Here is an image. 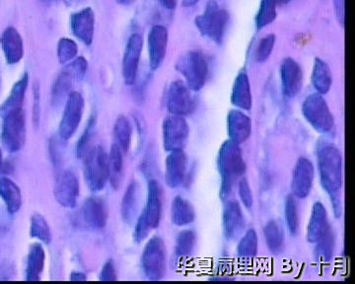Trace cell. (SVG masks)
I'll return each mask as SVG.
<instances>
[{
	"label": "cell",
	"mask_w": 355,
	"mask_h": 284,
	"mask_svg": "<svg viewBox=\"0 0 355 284\" xmlns=\"http://www.w3.org/2000/svg\"><path fill=\"white\" fill-rule=\"evenodd\" d=\"M318 169L322 187L333 199L336 214L340 213L338 193L343 184V159L340 151L328 142L320 143L317 149Z\"/></svg>",
	"instance_id": "cell-1"
},
{
	"label": "cell",
	"mask_w": 355,
	"mask_h": 284,
	"mask_svg": "<svg viewBox=\"0 0 355 284\" xmlns=\"http://www.w3.org/2000/svg\"><path fill=\"white\" fill-rule=\"evenodd\" d=\"M217 166L222 180L221 195L225 197L230 194L233 186L246 169L241 149L237 143L228 141L221 146L217 157Z\"/></svg>",
	"instance_id": "cell-2"
},
{
	"label": "cell",
	"mask_w": 355,
	"mask_h": 284,
	"mask_svg": "<svg viewBox=\"0 0 355 284\" xmlns=\"http://www.w3.org/2000/svg\"><path fill=\"white\" fill-rule=\"evenodd\" d=\"M161 216H162V192L157 181H150L148 184V190H147L146 206L140 214L133 232V239L137 243H141L148 237L151 231L159 227Z\"/></svg>",
	"instance_id": "cell-3"
},
{
	"label": "cell",
	"mask_w": 355,
	"mask_h": 284,
	"mask_svg": "<svg viewBox=\"0 0 355 284\" xmlns=\"http://www.w3.org/2000/svg\"><path fill=\"white\" fill-rule=\"evenodd\" d=\"M109 155L101 146L89 149L84 157V179L91 192H101L109 181Z\"/></svg>",
	"instance_id": "cell-4"
},
{
	"label": "cell",
	"mask_w": 355,
	"mask_h": 284,
	"mask_svg": "<svg viewBox=\"0 0 355 284\" xmlns=\"http://www.w3.org/2000/svg\"><path fill=\"white\" fill-rule=\"evenodd\" d=\"M228 21L227 11L214 0H210L205 12L196 18L195 23L200 34L214 43L221 44L227 29Z\"/></svg>",
	"instance_id": "cell-5"
},
{
	"label": "cell",
	"mask_w": 355,
	"mask_h": 284,
	"mask_svg": "<svg viewBox=\"0 0 355 284\" xmlns=\"http://www.w3.org/2000/svg\"><path fill=\"white\" fill-rule=\"evenodd\" d=\"M176 69L184 76L186 85L191 90H200L207 83L209 65L202 53H184L178 60Z\"/></svg>",
	"instance_id": "cell-6"
},
{
	"label": "cell",
	"mask_w": 355,
	"mask_h": 284,
	"mask_svg": "<svg viewBox=\"0 0 355 284\" xmlns=\"http://www.w3.org/2000/svg\"><path fill=\"white\" fill-rule=\"evenodd\" d=\"M302 114L308 123L320 134H331L335 127V120L321 94H311L302 105Z\"/></svg>",
	"instance_id": "cell-7"
},
{
	"label": "cell",
	"mask_w": 355,
	"mask_h": 284,
	"mask_svg": "<svg viewBox=\"0 0 355 284\" xmlns=\"http://www.w3.org/2000/svg\"><path fill=\"white\" fill-rule=\"evenodd\" d=\"M2 122L1 142L2 145L8 152L15 153L22 149L26 142L25 112L22 109L11 112L4 116Z\"/></svg>",
	"instance_id": "cell-8"
},
{
	"label": "cell",
	"mask_w": 355,
	"mask_h": 284,
	"mask_svg": "<svg viewBox=\"0 0 355 284\" xmlns=\"http://www.w3.org/2000/svg\"><path fill=\"white\" fill-rule=\"evenodd\" d=\"M141 264L149 281H160L165 276L167 255L164 241L160 237H153L147 242L142 254Z\"/></svg>",
	"instance_id": "cell-9"
},
{
	"label": "cell",
	"mask_w": 355,
	"mask_h": 284,
	"mask_svg": "<svg viewBox=\"0 0 355 284\" xmlns=\"http://www.w3.org/2000/svg\"><path fill=\"white\" fill-rule=\"evenodd\" d=\"M85 101L79 92H71L65 102L64 111L60 123L58 132L64 141H69L76 134L83 118Z\"/></svg>",
	"instance_id": "cell-10"
},
{
	"label": "cell",
	"mask_w": 355,
	"mask_h": 284,
	"mask_svg": "<svg viewBox=\"0 0 355 284\" xmlns=\"http://www.w3.org/2000/svg\"><path fill=\"white\" fill-rule=\"evenodd\" d=\"M189 134L190 129L183 116H167L162 125L163 145L165 150L168 152L183 150L188 141Z\"/></svg>",
	"instance_id": "cell-11"
},
{
	"label": "cell",
	"mask_w": 355,
	"mask_h": 284,
	"mask_svg": "<svg viewBox=\"0 0 355 284\" xmlns=\"http://www.w3.org/2000/svg\"><path fill=\"white\" fill-rule=\"evenodd\" d=\"M167 109L171 115L188 116L196 109L195 100L190 88L183 81H175L170 85L167 94Z\"/></svg>",
	"instance_id": "cell-12"
},
{
	"label": "cell",
	"mask_w": 355,
	"mask_h": 284,
	"mask_svg": "<svg viewBox=\"0 0 355 284\" xmlns=\"http://www.w3.org/2000/svg\"><path fill=\"white\" fill-rule=\"evenodd\" d=\"M144 48V39L139 34H133L128 39L123 58V76L127 85H132L137 79L140 57Z\"/></svg>",
	"instance_id": "cell-13"
},
{
	"label": "cell",
	"mask_w": 355,
	"mask_h": 284,
	"mask_svg": "<svg viewBox=\"0 0 355 284\" xmlns=\"http://www.w3.org/2000/svg\"><path fill=\"white\" fill-rule=\"evenodd\" d=\"M314 165L307 158H299L292 174L291 188L293 195L305 199L310 195L314 181Z\"/></svg>",
	"instance_id": "cell-14"
},
{
	"label": "cell",
	"mask_w": 355,
	"mask_h": 284,
	"mask_svg": "<svg viewBox=\"0 0 355 284\" xmlns=\"http://www.w3.org/2000/svg\"><path fill=\"white\" fill-rule=\"evenodd\" d=\"M80 194L78 179L72 172H64L58 179L55 187V197L60 206L64 208H73Z\"/></svg>",
	"instance_id": "cell-15"
},
{
	"label": "cell",
	"mask_w": 355,
	"mask_h": 284,
	"mask_svg": "<svg viewBox=\"0 0 355 284\" xmlns=\"http://www.w3.org/2000/svg\"><path fill=\"white\" fill-rule=\"evenodd\" d=\"M280 81L282 91L286 97L297 96L298 93L302 89V69L293 58H286L280 65Z\"/></svg>",
	"instance_id": "cell-16"
},
{
	"label": "cell",
	"mask_w": 355,
	"mask_h": 284,
	"mask_svg": "<svg viewBox=\"0 0 355 284\" xmlns=\"http://www.w3.org/2000/svg\"><path fill=\"white\" fill-rule=\"evenodd\" d=\"M70 28L74 36L86 46H90L94 38L95 14L92 8L86 7L70 17Z\"/></svg>",
	"instance_id": "cell-17"
},
{
	"label": "cell",
	"mask_w": 355,
	"mask_h": 284,
	"mask_svg": "<svg viewBox=\"0 0 355 284\" xmlns=\"http://www.w3.org/2000/svg\"><path fill=\"white\" fill-rule=\"evenodd\" d=\"M188 157L183 150L171 151L166 159L165 181L170 188L180 187L186 178Z\"/></svg>",
	"instance_id": "cell-18"
},
{
	"label": "cell",
	"mask_w": 355,
	"mask_h": 284,
	"mask_svg": "<svg viewBox=\"0 0 355 284\" xmlns=\"http://www.w3.org/2000/svg\"><path fill=\"white\" fill-rule=\"evenodd\" d=\"M168 39H169V35L164 26L156 25L151 28L148 34V53L150 66L153 69H159L164 62Z\"/></svg>",
	"instance_id": "cell-19"
},
{
	"label": "cell",
	"mask_w": 355,
	"mask_h": 284,
	"mask_svg": "<svg viewBox=\"0 0 355 284\" xmlns=\"http://www.w3.org/2000/svg\"><path fill=\"white\" fill-rule=\"evenodd\" d=\"M83 220L93 229H102L108 221V206L104 199L91 197L84 202L83 206Z\"/></svg>",
	"instance_id": "cell-20"
},
{
	"label": "cell",
	"mask_w": 355,
	"mask_h": 284,
	"mask_svg": "<svg viewBox=\"0 0 355 284\" xmlns=\"http://www.w3.org/2000/svg\"><path fill=\"white\" fill-rule=\"evenodd\" d=\"M223 229L226 238L236 240L245 229V218L237 202H228L223 209Z\"/></svg>",
	"instance_id": "cell-21"
},
{
	"label": "cell",
	"mask_w": 355,
	"mask_h": 284,
	"mask_svg": "<svg viewBox=\"0 0 355 284\" xmlns=\"http://www.w3.org/2000/svg\"><path fill=\"white\" fill-rule=\"evenodd\" d=\"M2 51L7 64H16L24 55V45L19 32L13 27H8L2 33L0 38Z\"/></svg>",
	"instance_id": "cell-22"
},
{
	"label": "cell",
	"mask_w": 355,
	"mask_h": 284,
	"mask_svg": "<svg viewBox=\"0 0 355 284\" xmlns=\"http://www.w3.org/2000/svg\"><path fill=\"white\" fill-rule=\"evenodd\" d=\"M227 130L231 141L242 143L251 136V120L242 111L232 110L227 116Z\"/></svg>",
	"instance_id": "cell-23"
},
{
	"label": "cell",
	"mask_w": 355,
	"mask_h": 284,
	"mask_svg": "<svg viewBox=\"0 0 355 284\" xmlns=\"http://www.w3.org/2000/svg\"><path fill=\"white\" fill-rule=\"evenodd\" d=\"M331 227L328 220L326 207L321 202L313 206L309 224L307 227V240L312 244H316L324 236V233Z\"/></svg>",
	"instance_id": "cell-24"
},
{
	"label": "cell",
	"mask_w": 355,
	"mask_h": 284,
	"mask_svg": "<svg viewBox=\"0 0 355 284\" xmlns=\"http://www.w3.org/2000/svg\"><path fill=\"white\" fill-rule=\"evenodd\" d=\"M28 85H29V74L25 72L22 78L13 85L12 89H11L3 104L0 105V116L1 118H3L7 114L11 113V112L23 108V102H24Z\"/></svg>",
	"instance_id": "cell-25"
},
{
	"label": "cell",
	"mask_w": 355,
	"mask_h": 284,
	"mask_svg": "<svg viewBox=\"0 0 355 284\" xmlns=\"http://www.w3.org/2000/svg\"><path fill=\"white\" fill-rule=\"evenodd\" d=\"M46 252L41 244H33L26 260L25 278L27 281H39L44 269Z\"/></svg>",
	"instance_id": "cell-26"
},
{
	"label": "cell",
	"mask_w": 355,
	"mask_h": 284,
	"mask_svg": "<svg viewBox=\"0 0 355 284\" xmlns=\"http://www.w3.org/2000/svg\"><path fill=\"white\" fill-rule=\"evenodd\" d=\"M231 101L234 106L241 110H251L253 98H252L251 85H250L246 72H240L236 78L233 85Z\"/></svg>",
	"instance_id": "cell-27"
},
{
	"label": "cell",
	"mask_w": 355,
	"mask_h": 284,
	"mask_svg": "<svg viewBox=\"0 0 355 284\" xmlns=\"http://www.w3.org/2000/svg\"><path fill=\"white\" fill-rule=\"evenodd\" d=\"M0 197L9 213L14 214L20 211L23 204L22 193L17 184L7 177L0 178Z\"/></svg>",
	"instance_id": "cell-28"
},
{
	"label": "cell",
	"mask_w": 355,
	"mask_h": 284,
	"mask_svg": "<svg viewBox=\"0 0 355 284\" xmlns=\"http://www.w3.org/2000/svg\"><path fill=\"white\" fill-rule=\"evenodd\" d=\"M312 85L319 94H327L333 85L330 66L321 58H316L312 71Z\"/></svg>",
	"instance_id": "cell-29"
},
{
	"label": "cell",
	"mask_w": 355,
	"mask_h": 284,
	"mask_svg": "<svg viewBox=\"0 0 355 284\" xmlns=\"http://www.w3.org/2000/svg\"><path fill=\"white\" fill-rule=\"evenodd\" d=\"M196 218L195 209L189 200L176 197L172 202L171 220L177 227H183L191 224Z\"/></svg>",
	"instance_id": "cell-30"
},
{
	"label": "cell",
	"mask_w": 355,
	"mask_h": 284,
	"mask_svg": "<svg viewBox=\"0 0 355 284\" xmlns=\"http://www.w3.org/2000/svg\"><path fill=\"white\" fill-rule=\"evenodd\" d=\"M79 82L77 80L76 74L73 73L69 65L65 66L64 71L60 72V76L55 79L53 87V102L55 104H60L62 100L69 97L71 93V88L74 83Z\"/></svg>",
	"instance_id": "cell-31"
},
{
	"label": "cell",
	"mask_w": 355,
	"mask_h": 284,
	"mask_svg": "<svg viewBox=\"0 0 355 284\" xmlns=\"http://www.w3.org/2000/svg\"><path fill=\"white\" fill-rule=\"evenodd\" d=\"M139 190L137 181H132L123 195L121 200V215L125 223H132L137 216V207H139Z\"/></svg>",
	"instance_id": "cell-32"
},
{
	"label": "cell",
	"mask_w": 355,
	"mask_h": 284,
	"mask_svg": "<svg viewBox=\"0 0 355 284\" xmlns=\"http://www.w3.org/2000/svg\"><path fill=\"white\" fill-rule=\"evenodd\" d=\"M123 171V152L116 143L112 145L109 154V181L114 188L120 186Z\"/></svg>",
	"instance_id": "cell-33"
},
{
	"label": "cell",
	"mask_w": 355,
	"mask_h": 284,
	"mask_svg": "<svg viewBox=\"0 0 355 284\" xmlns=\"http://www.w3.org/2000/svg\"><path fill=\"white\" fill-rule=\"evenodd\" d=\"M132 134V125L127 116H118L114 125V143L123 150V153L128 152L130 148Z\"/></svg>",
	"instance_id": "cell-34"
},
{
	"label": "cell",
	"mask_w": 355,
	"mask_h": 284,
	"mask_svg": "<svg viewBox=\"0 0 355 284\" xmlns=\"http://www.w3.org/2000/svg\"><path fill=\"white\" fill-rule=\"evenodd\" d=\"M268 248L273 254H280L284 248V233L277 221H270L263 229Z\"/></svg>",
	"instance_id": "cell-35"
},
{
	"label": "cell",
	"mask_w": 355,
	"mask_h": 284,
	"mask_svg": "<svg viewBox=\"0 0 355 284\" xmlns=\"http://www.w3.org/2000/svg\"><path fill=\"white\" fill-rule=\"evenodd\" d=\"M30 236L38 239L46 245H50L53 234H51L50 225L46 218L41 213H34L30 220Z\"/></svg>",
	"instance_id": "cell-36"
},
{
	"label": "cell",
	"mask_w": 355,
	"mask_h": 284,
	"mask_svg": "<svg viewBox=\"0 0 355 284\" xmlns=\"http://www.w3.org/2000/svg\"><path fill=\"white\" fill-rule=\"evenodd\" d=\"M279 3V0H261L260 9L256 18L258 29H263L275 20L277 15V7Z\"/></svg>",
	"instance_id": "cell-37"
},
{
	"label": "cell",
	"mask_w": 355,
	"mask_h": 284,
	"mask_svg": "<svg viewBox=\"0 0 355 284\" xmlns=\"http://www.w3.org/2000/svg\"><path fill=\"white\" fill-rule=\"evenodd\" d=\"M197 236L196 233L191 230H184L179 233L177 237L176 247H175V254L179 258H186L190 257L195 249Z\"/></svg>",
	"instance_id": "cell-38"
},
{
	"label": "cell",
	"mask_w": 355,
	"mask_h": 284,
	"mask_svg": "<svg viewBox=\"0 0 355 284\" xmlns=\"http://www.w3.org/2000/svg\"><path fill=\"white\" fill-rule=\"evenodd\" d=\"M258 253V235L254 229L248 230L240 240L238 255L243 260H251Z\"/></svg>",
	"instance_id": "cell-39"
},
{
	"label": "cell",
	"mask_w": 355,
	"mask_h": 284,
	"mask_svg": "<svg viewBox=\"0 0 355 284\" xmlns=\"http://www.w3.org/2000/svg\"><path fill=\"white\" fill-rule=\"evenodd\" d=\"M316 257L319 262H330L334 255V248H335V238H334L333 230L331 227L329 228L328 231L324 233V236L316 243Z\"/></svg>",
	"instance_id": "cell-40"
},
{
	"label": "cell",
	"mask_w": 355,
	"mask_h": 284,
	"mask_svg": "<svg viewBox=\"0 0 355 284\" xmlns=\"http://www.w3.org/2000/svg\"><path fill=\"white\" fill-rule=\"evenodd\" d=\"M284 214H286V221L287 229L291 235L297 234L299 229V211L297 202L295 197L289 195L286 199V206H284Z\"/></svg>",
	"instance_id": "cell-41"
},
{
	"label": "cell",
	"mask_w": 355,
	"mask_h": 284,
	"mask_svg": "<svg viewBox=\"0 0 355 284\" xmlns=\"http://www.w3.org/2000/svg\"><path fill=\"white\" fill-rule=\"evenodd\" d=\"M78 48L76 42L67 38L60 39L58 45V57L60 64H65L72 62L76 57Z\"/></svg>",
	"instance_id": "cell-42"
},
{
	"label": "cell",
	"mask_w": 355,
	"mask_h": 284,
	"mask_svg": "<svg viewBox=\"0 0 355 284\" xmlns=\"http://www.w3.org/2000/svg\"><path fill=\"white\" fill-rule=\"evenodd\" d=\"M96 120L94 116L90 118L86 127L85 130L81 136L78 143L76 145V155L78 158H84L87 154L89 149H90V142L92 141L93 136L95 134Z\"/></svg>",
	"instance_id": "cell-43"
},
{
	"label": "cell",
	"mask_w": 355,
	"mask_h": 284,
	"mask_svg": "<svg viewBox=\"0 0 355 284\" xmlns=\"http://www.w3.org/2000/svg\"><path fill=\"white\" fill-rule=\"evenodd\" d=\"M275 36L270 34L261 39L256 52V60L258 62H265L272 55L275 48Z\"/></svg>",
	"instance_id": "cell-44"
},
{
	"label": "cell",
	"mask_w": 355,
	"mask_h": 284,
	"mask_svg": "<svg viewBox=\"0 0 355 284\" xmlns=\"http://www.w3.org/2000/svg\"><path fill=\"white\" fill-rule=\"evenodd\" d=\"M239 195L243 204L246 208H251L253 206V193L246 179H243L239 183Z\"/></svg>",
	"instance_id": "cell-45"
},
{
	"label": "cell",
	"mask_w": 355,
	"mask_h": 284,
	"mask_svg": "<svg viewBox=\"0 0 355 284\" xmlns=\"http://www.w3.org/2000/svg\"><path fill=\"white\" fill-rule=\"evenodd\" d=\"M116 278H118V276H116L114 262L112 260H108L103 265L101 272H100V281H116Z\"/></svg>",
	"instance_id": "cell-46"
},
{
	"label": "cell",
	"mask_w": 355,
	"mask_h": 284,
	"mask_svg": "<svg viewBox=\"0 0 355 284\" xmlns=\"http://www.w3.org/2000/svg\"><path fill=\"white\" fill-rule=\"evenodd\" d=\"M334 6H335L336 15L338 23L343 26L345 20V0H334Z\"/></svg>",
	"instance_id": "cell-47"
},
{
	"label": "cell",
	"mask_w": 355,
	"mask_h": 284,
	"mask_svg": "<svg viewBox=\"0 0 355 284\" xmlns=\"http://www.w3.org/2000/svg\"><path fill=\"white\" fill-rule=\"evenodd\" d=\"M69 281H87V276L85 274L81 272H73L70 274Z\"/></svg>",
	"instance_id": "cell-48"
},
{
	"label": "cell",
	"mask_w": 355,
	"mask_h": 284,
	"mask_svg": "<svg viewBox=\"0 0 355 284\" xmlns=\"http://www.w3.org/2000/svg\"><path fill=\"white\" fill-rule=\"evenodd\" d=\"M159 2L164 8L168 9V10H173V9L176 8L178 0H159Z\"/></svg>",
	"instance_id": "cell-49"
},
{
	"label": "cell",
	"mask_w": 355,
	"mask_h": 284,
	"mask_svg": "<svg viewBox=\"0 0 355 284\" xmlns=\"http://www.w3.org/2000/svg\"><path fill=\"white\" fill-rule=\"evenodd\" d=\"M200 0H183V6L184 7H191L196 6Z\"/></svg>",
	"instance_id": "cell-50"
},
{
	"label": "cell",
	"mask_w": 355,
	"mask_h": 284,
	"mask_svg": "<svg viewBox=\"0 0 355 284\" xmlns=\"http://www.w3.org/2000/svg\"><path fill=\"white\" fill-rule=\"evenodd\" d=\"M4 168H6V165H4L3 162V154H2V150L1 148H0V172Z\"/></svg>",
	"instance_id": "cell-51"
},
{
	"label": "cell",
	"mask_w": 355,
	"mask_h": 284,
	"mask_svg": "<svg viewBox=\"0 0 355 284\" xmlns=\"http://www.w3.org/2000/svg\"><path fill=\"white\" fill-rule=\"evenodd\" d=\"M119 3L123 4V6H130L135 0H116Z\"/></svg>",
	"instance_id": "cell-52"
},
{
	"label": "cell",
	"mask_w": 355,
	"mask_h": 284,
	"mask_svg": "<svg viewBox=\"0 0 355 284\" xmlns=\"http://www.w3.org/2000/svg\"><path fill=\"white\" fill-rule=\"evenodd\" d=\"M279 3L282 2V3H284V2L291 1V0H279Z\"/></svg>",
	"instance_id": "cell-53"
},
{
	"label": "cell",
	"mask_w": 355,
	"mask_h": 284,
	"mask_svg": "<svg viewBox=\"0 0 355 284\" xmlns=\"http://www.w3.org/2000/svg\"><path fill=\"white\" fill-rule=\"evenodd\" d=\"M42 1L48 2V1H51V0H42Z\"/></svg>",
	"instance_id": "cell-54"
}]
</instances>
